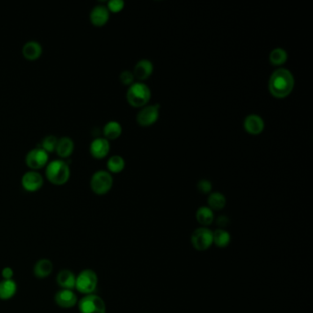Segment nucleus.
<instances>
[{
    "instance_id": "nucleus-1",
    "label": "nucleus",
    "mask_w": 313,
    "mask_h": 313,
    "mask_svg": "<svg viewBox=\"0 0 313 313\" xmlns=\"http://www.w3.org/2000/svg\"><path fill=\"white\" fill-rule=\"evenodd\" d=\"M295 79L290 71L279 68L274 72L269 79V91L277 98L287 97L294 89Z\"/></svg>"
},
{
    "instance_id": "nucleus-2",
    "label": "nucleus",
    "mask_w": 313,
    "mask_h": 313,
    "mask_svg": "<svg viewBox=\"0 0 313 313\" xmlns=\"http://www.w3.org/2000/svg\"><path fill=\"white\" fill-rule=\"evenodd\" d=\"M70 176V166L62 159L49 162L45 168V177L53 185H62L67 184Z\"/></svg>"
},
{
    "instance_id": "nucleus-3",
    "label": "nucleus",
    "mask_w": 313,
    "mask_h": 313,
    "mask_svg": "<svg viewBox=\"0 0 313 313\" xmlns=\"http://www.w3.org/2000/svg\"><path fill=\"white\" fill-rule=\"evenodd\" d=\"M151 96L152 93L149 87L141 82L133 83L132 86H130L126 94L127 101L131 106L134 108L145 106L146 104L150 101Z\"/></svg>"
},
{
    "instance_id": "nucleus-4",
    "label": "nucleus",
    "mask_w": 313,
    "mask_h": 313,
    "mask_svg": "<svg viewBox=\"0 0 313 313\" xmlns=\"http://www.w3.org/2000/svg\"><path fill=\"white\" fill-rule=\"evenodd\" d=\"M113 177L108 171L99 170L93 174L90 179V187L95 194L106 195L112 189Z\"/></svg>"
},
{
    "instance_id": "nucleus-5",
    "label": "nucleus",
    "mask_w": 313,
    "mask_h": 313,
    "mask_svg": "<svg viewBox=\"0 0 313 313\" xmlns=\"http://www.w3.org/2000/svg\"><path fill=\"white\" fill-rule=\"evenodd\" d=\"M97 274L91 269H86L75 278V288L85 295L93 294L97 287Z\"/></svg>"
},
{
    "instance_id": "nucleus-6",
    "label": "nucleus",
    "mask_w": 313,
    "mask_h": 313,
    "mask_svg": "<svg viewBox=\"0 0 313 313\" xmlns=\"http://www.w3.org/2000/svg\"><path fill=\"white\" fill-rule=\"evenodd\" d=\"M191 243L198 251H206L213 244V232L207 227H199L191 235Z\"/></svg>"
},
{
    "instance_id": "nucleus-7",
    "label": "nucleus",
    "mask_w": 313,
    "mask_h": 313,
    "mask_svg": "<svg viewBox=\"0 0 313 313\" xmlns=\"http://www.w3.org/2000/svg\"><path fill=\"white\" fill-rule=\"evenodd\" d=\"M80 313H106V305L99 296L89 294L78 302Z\"/></svg>"
},
{
    "instance_id": "nucleus-8",
    "label": "nucleus",
    "mask_w": 313,
    "mask_h": 313,
    "mask_svg": "<svg viewBox=\"0 0 313 313\" xmlns=\"http://www.w3.org/2000/svg\"><path fill=\"white\" fill-rule=\"evenodd\" d=\"M25 163L31 170L38 171L48 164L49 154L40 147H37L27 154Z\"/></svg>"
},
{
    "instance_id": "nucleus-9",
    "label": "nucleus",
    "mask_w": 313,
    "mask_h": 313,
    "mask_svg": "<svg viewBox=\"0 0 313 313\" xmlns=\"http://www.w3.org/2000/svg\"><path fill=\"white\" fill-rule=\"evenodd\" d=\"M159 110L160 105L158 104L143 107L137 114V122L142 127H149L154 125L158 120Z\"/></svg>"
},
{
    "instance_id": "nucleus-10",
    "label": "nucleus",
    "mask_w": 313,
    "mask_h": 313,
    "mask_svg": "<svg viewBox=\"0 0 313 313\" xmlns=\"http://www.w3.org/2000/svg\"><path fill=\"white\" fill-rule=\"evenodd\" d=\"M44 177L38 171L30 170L22 177V185L28 192H37L44 185Z\"/></svg>"
},
{
    "instance_id": "nucleus-11",
    "label": "nucleus",
    "mask_w": 313,
    "mask_h": 313,
    "mask_svg": "<svg viewBox=\"0 0 313 313\" xmlns=\"http://www.w3.org/2000/svg\"><path fill=\"white\" fill-rule=\"evenodd\" d=\"M111 151L110 141L105 138H96L89 146V152L95 159H103L109 155Z\"/></svg>"
},
{
    "instance_id": "nucleus-12",
    "label": "nucleus",
    "mask_w": 313,
    "mask_h": 313,
    "mask_svg": "<svg viewBox=\"0 0 313 313\" xmlns=\"http://www.w3.org/2000/svg\"><path fill=\"white\" fill-rule=\"evenodd\" d=\"M110 14L111 12L105 6L102 5L96 6L91 9L89 14L90 23L95 27L105 26L110 19Z\"/></svg>"
},
{
    "instance_id": "nucleus-13",
    "label": "nucleus",
    "mask_w": 313,
    "mask_h": 313,
    "mask_svg": "<svg viewBox=\"0 0 313 313\" xmlns=\"http://www.w3.org/2000/svg\"><path fill=\"white\" fill-rule=\"evenodd\" d=\"M243 127L247 133L252 135H258L263 133L265 129V121L258 115H249L244 119Z\"/></svg>"
},
{
    "instance_id": "nucleus-14",
    "label": "nucleus",
    "mask_w": 313,
    "mask_h": 313,
    "mask_svg": "<svg viewBox=\"0 0 313 313\" xmlns=\"http://www.w3.org/2000/svg\"><path fill=\"white\" fill-rule=\"evenodd\" d=\"M55 302L59 307L69 309L76 304L77 298L74 291L71 289H61L55 295Z\"/></svg>"
},
{
    "instance_id": "nucleus-15",
    "label": "nucleus",
    "mask_w": 313,
    "mask_h": 313,
    "mask_svg": "<svg viewBox=\"0 0 313 313\" xmlns=\"http://www.w3.org/2000/svg\"><path fill=\"white\" fill-rule=\"evenodd\" d=\"M43 54L41 45L35 40H30L23 45V55L28 61H37Z\"/></svg>"
},
{
    "instance_id": "nucleus-16",
    "label": "nucleus",
    "mask_w": 313,
    "mask_h": 313,
    "mask_svg": "<svg viewBox=\"0 0 313 313\" xmlns=\"http://www.w3.org/2000/svg\"><path fill=\"white\" fill-rule=\"evenodd\" d=\"M153 72H154L153 62L149 60L142 59L137 62L133 74L135 78L142 81V80L148 79L151 75H153Z\"/></svg>"
},
{
    "instance_id": "nucleus-17",
    "label": "nucleus",
    "mask_w": 313,
    "mask_h": 313,
    "mask_svg": "<svg viewBox=\"0 0 313 313\" xmlns=\"http://www.w3.org/2000/svg\"><path fill=\"white\" fill-rule=\"evenodd\" d=\"M75 150V142L69 137H62L58 139L55 152L60 158H69Z\"/></svg>"
},
{
    "instance_id": "nucleus-18",
    "label": "nucleus",
    "mask_w": 313,
    "mask_h": 313,
    "mask_svg": "<svg viewBox=\"0 0 313 313\" xmlns=\"http://www.w3.org/2000/svg\"><path fill=\"white\" fill-rule=\"evenodd\" d=\"M75 278L76 277L69 270H62L58 274L56 280L62 289L73 290L75 287Z\"/></svg>"
},
{
    "instance_id": "nucleus-19",
    "label": "nucleus",
    "mask_w": 313,
    "mask_h": 313,
    "mask_svg": "<svg viewBox=\"0 0 313 313\" xmlns=\"http://www.w3.org/2000/svg\"><path fill=\"white\" fill-rule=\"evenodd\" d=\"M17 292V284L13 279H3L0 281V300L11 299Z\"/></svg>"
},
{
    "instance_id": "nucleus-20",
    "label": "nucleus",
    "mask_w": 313,
    "mask_h": 313,
    "mask_svg": "<svg viewBox=\"0 0 313 313\" xmlns=\"http://www.w3.org/2000/svg\"><path fill=\"white\" fill-rule=\"evenodd\" d=\"M121 133H122L121 125L115 120L109 121L108 123L105 124L103 128L104 138L109 141L118 139L121 135Z\"/></svg>"
},
{
    "instance_id": "nucleus-21",
    "label": "nucleus",
    "mask_w": 313,
    "mask_h": 313,
    "mask_svg": "<svg viewBox=\"0 0 313 313\" xmlns=\"http://www.w3.org/2000/svg\"><path fill=\"white\" fill-rule=\"evenodd\" d=\"M196 219L201 227H208L214 221V212L207 206H202L196 212Z\"/></svg>"
},
{
    "instance_id": "nucleus-22",
    "label": "nucleus",
    "mask_w": 313,
    "mask_h": 313,
    "mask_svg": "<svg viewBox=\"0 0 313 313\" xmlns=\"http://www.w3.org/2000/svg\"><path fill=\"white\" fill-rule=\"evenodd\" d=\"M53 263L48 259H40L34 266V275L37 278H45L49 277L53 272Z\"/></svg>"
},
{
    "instance_id": "nucleus-23",
    "label": "nucleus",
    "mask_w": 313,
    "mask_h": 313,
    "mask_svg": "<svg viewBox=\"0 0 313 313\" xmlns=\"http://www.w3.org/2000/svg\"><path fill=\"white\" fill-rule=\"evenodd\" d=\"M226 206V198L221 192H212L207 198V207L212 211H221Z\"/></svg>"
},
{
    "instance_id": "nucleus-24",
    "label": "nucleus",
    "mask_w": 313,
    "mask_h": 313,
    "mask_svg": "<svg viewBox=\"0 0 313 313\" xmlns=\"http://www.w3.org/2000/svg\"><path fill=\"white\" fill-rule=\"evenodd\" d=\"M231 243V234L224 229H218L213 232V244L219 248H225Z\"/></svg>"
},
{
    "instance_id": "nucleus-25",
    "label": "nucleus",
    "mask_w": 313,
    "mask_h": 313,
    "mask_svg": "<svg viewBox=\"0 0 313 313\" xmlns=\"http://www.w3.org/2000/svg\"><path fill=\"white\" fill-rule=\"evenodd\" d=\"M107 168L109 169V172L119 174L122 172L125 168V161L120 155H112L111 158L108 160Z\"/></svg>"
},
{
    "instance_id": "nucleus-26",
    "label": "nucleus",
    "mask_w": 313,
    "mask_h": 313,
    "mask_svg": "<svg viewBox=\"0 0 313 313\" xmlns=\"http://www.w3.org/2000/svg\"><path fill=\"white\" fill-rule=\"evenodd\" d=\"M287 53L284 49L276 48L269 54V61L273 66H282L287 62Z\"/></svg>"
},
{
    "instance_id": "nucleus-27",
    "label": "nucleus",
    "mask_w": 313,
    "mask_h": 313,
    "mask_svg": "<svg viewBox=\"0 0 313 313\" xmlns=\"http://www.w3.org/2000/svg\"><path fill=\"white\" fill-rule=\"evenodd\" d=\"M58 138L54 135H48L43 139L40 142V148L44 149L48 154L55 152L57 146Z\"/></svg>"
},
{
    "instance_id": "nucleus-28",
    "label": "nucleus",
    "mask_w": 313,
    "mask_h": 313,
    "mask_svg": "<svg viewBox=\"0 0 313 313\" xmlns=\"http://www.w3.org/2000/svg\"><path fill=\"white\" fill-rule=\"evenodd\" d=\"M125 3L122 0H111L108 2L107 9L112 13H119L124 9Z\"/></svg>"
},
{
    "instance_id": "nucleus-29",
    "label": "nucleus",
    "mask_w": 313,
    "mask_h": 313,
    "mask_svg": "<svg viewBox=\"0 0 313 313\" xmlns=\"http://www.w3.org/2000/svg\"><path fill=\"white\" fill-rule=\"evenodd\" d=\"M134 78H135L134 75L130 71H123L119 75V80L121 84L125 85V86H132L133 84Z\"/></svg>"
},
{
    "instance_id": "nucleus-30",
    "label": "nucleus",
    "mask_w": 313,
    "mask_h": 313,
    "mask_svg": "<svg viewBox=\"0 0 313 313\" xmlns=\"http://www.w3.org/2000/svg\"><path fill=\"white\" fill-rule=\"evenodd\" d=\"M198 190L202 194H210L212 190V182L207 179H202L198 183Z\"/></svg>"
},
{
    "instance_id": "nucleus-31",
    "label": "nucleus",
    "mask_w": 313,
    "mask_h": 313,
    "mask_svg": "<svg viewBox=\"0 0 313 313\" xmlns=\"http://www.w3.org/2000/svg\"><path fill=\"white\" fill-rule=\"evenodd\" d=\"M217 225H219L221 227V229H223L225 226L229 224V219L226 216H220L217 219Z\"/></svg>"
},
{
    "instance_id": "nucleus-32",
    "label": "nucleus",
    "mask_w": 313,
    "mask_h": 313,
    "mask_svg": "<svg viewBox=\"0 0 313 313\" xmlns=\"http://www.w3.org/2000/svg\"><path fill=\"white\" fill-rule=\"evenodd\" d=\"M2 277L4 279H12L13 277V270L10 267H5L2 270Z\"/></svg>"
}]
</instances>
